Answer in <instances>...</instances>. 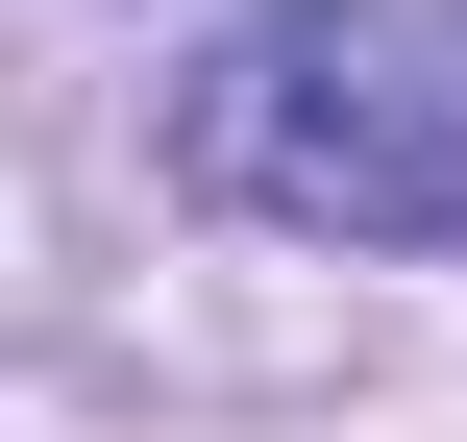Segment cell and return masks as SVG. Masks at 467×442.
<instances>
[{"label": "cell", "mask_w": 467, "mask_h": 442, "mask_svg": "<svg viewBox=\"0 0 467 442\" xmlns=\"http://www.w3.org/2000/svg\"><path fill=\"white\" fill-rule=\"evenodd\" d=\"M172 172L296 246H467V0H271L172 74Z\"/></svg>", "instance_id": "1"}]
</instances>
